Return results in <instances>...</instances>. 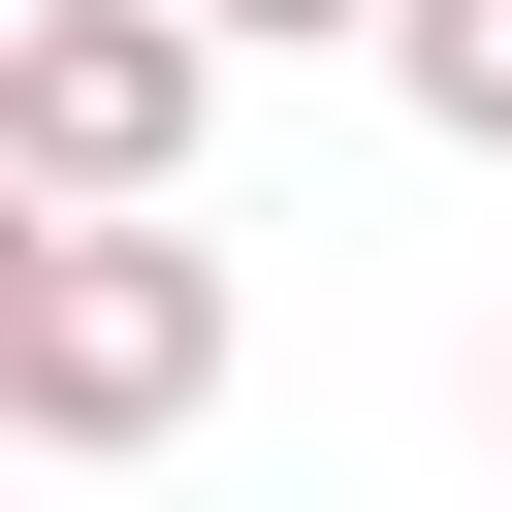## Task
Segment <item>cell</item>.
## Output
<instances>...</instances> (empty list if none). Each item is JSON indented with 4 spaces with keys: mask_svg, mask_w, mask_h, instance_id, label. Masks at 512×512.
I'll return each instance as SVG.
<instances>
[{
    "mask_svg": "<svg viewBox=\"0 0 512 512\" xmlns=\"http://www.w3.org/2000/svg\"><path fill=\"white\" fill-rule=\"evenodd\" d=\"M224 384V256L160 192H32L0 224V448H160Z\"/></svg>",
    "mask_w": 512,
    "mask_h": 512,
    "instance_id": "1",
    "label": "cell"
},
{
    "mask_svg": "<svg viewBox=\"0 0 512 512\" xmlns=\"http://www.w3.org/2000/svg\"><path fill=\"white\" fill-rule=\"evenodd\" d=\"M224 64H256L224 0H32V32H0V192H160Z\"/></svg>",
    "mask_w": 512,
    "mask_h": 512,
    "instance_id": "2",
    "label": "cell"
},
{
    "mask_svg": "<svg viewBox=\"0 0 512 512\" xmlns=\"http://www.w3.org/2000/svg\"><path fill=\"white\" fill-rule=\"evenodd\" d=\"M352 64H384V96H416V128H448V160H512V0H384V32H352Z\"/></svg>",
    "mask_w": 512,
    "mask_h": 512,
    "instance_id": "3",
    "label": "cell"
},
{
    "mask_svg": "<svg viewBox=\"0 0 512 512\" xmlns=\"http://www.w3.org/2000/svg\"><path fill=\"white\" fill-rule=\"evenodd\" d=\"M224 32H256V64H288V32H384V0H224Z\"/></svg>",
    "mask_w": 512,
    "mask_h": 512,
    "instance_id": "4",
    "label": "cell"
}]
</instances>
